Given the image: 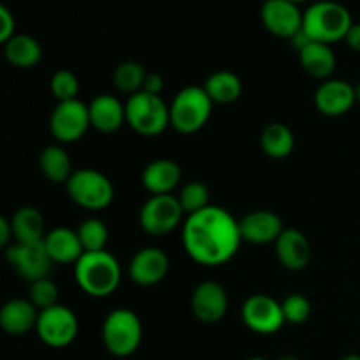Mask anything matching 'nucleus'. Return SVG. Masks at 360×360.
I'll return each mask as SVG.
<instances>
[{
	"label": "nucleus",
	"mask_w": 360,
	"mask_h": 360,
	"mask_svg": "<svg viewBox=\"0 0 360 360\" xmlns=\"http://www.w3.org/2000/svg\"><path fill=\"white\" fill-rule=\"evenodd\" d=\"M102 341L105 350L115 357H130L136 354L143 341L141 319L127 308H118L109 313L102 326Z\"/></svg>",
	"instance_id": "6"
},
{
	"label": "nucleus",
	"mask_w": 360,
	"mask_h": 360,
	"mask_svg": "<svg viewBox=\"0 0 360 360\" xmlns=\"http://www.w3.org/2000/svg\"><path fill=\"white\" fill-rule=\"evenodd\" d=\"M4 53L11 65L18 69H32L42 58V48L32 35L16 34L4 44Z\"/></svg>",
	"instance_id": "25"
},
{
	"label": "nucleus",
	"mask_w": 360,
	"mask_h": 360,
	"mask_svg": "<svg viewBox=\"0 0 360 360\" xmlns=\"http://www.w3.org/2000/svg\"><path fill=\"white\" fill-rule=\"evenodd\" d=\"M341 360H360V355H347V357H343Z\"/></svg>",
	"instance_id": "40"
},
{
	"label": "nucleus",
	"mask_w": 360,
	"mask_h": 360,
	"mask_svg": "<svg viewBox=\"0 0 360 360\" xmlns=\"http://www.w3.org/2000/svg\"><path fill=\"white\" fill-rule=\"evenodd\" d=\"M260 18L271 34L290 41L302 30L304 13L290 0H266L260 9Z\"/></svg>",
	"instance_id": "13"
},
{
	"label": "nucleus",
	"mask_w": 360,
	"mask_h": 360,
	"mask_svg": "<svg viewBox=\"0 0 360 360\" xmlns=\"http://www.w3.org/2000/svg\"><path fill=\"white\" fill-rule=\"evenodd\" d=\"M77 330H79V323H77V316L70 308L63 304H55L48 309L39 311L37 326H35V333H37L39 340L51 348H65L76 340Z\"/></svg>",
	"instance_id": "8"
},
{
	"label": "nucleus",
	"mask_w": 360,
	"mask_h": 360,
	"mask_svg": "<svg viewBox=\"0 0 360 360\" xmlns=\"http://www.w3.org/2000/svg\"><path fill=\"white\" fill-rule=\"evenodd\" d=\"M74 278L81 290L90 297H109L122 281V266L109 252H84L74 264Z\"/></svg>",
	"instance_id": "2"
},
{
	"label": "nucleus",
	"mask_w": 360,
	"mask_h": 360,
	"mask_svg": "<svg viewBox=\"0 0 360 360\" xmlns=\"http://www.w3.org/2000/svg\"><path fill=\"white\" fill-rule=\"evenodd\" d=\"M178 200L179 204H181L186 217L197 213V211H202L204 207L211 206L210 190H207V186L200 181L186 183V185L181 188V192H179Z\"/></svg>",
	"instance_id": "31"
},
{
	"label": "nucleus",
	"mask_w": 360,
	"mask_h": 360,
	"mask_svg": "<svg viewBox=\"0 0 360 360\" xmlns=\"http://www.w3.org/2000/svg\"><path fill=\"white\" fill-rule=\"evenodd\" d=\"M299 60L306 74L315 79H326L336 69V55L329 44L311 41L302 51H299Z\"/></svg>",
	"instance_id": "23"
},
{
	"label": "nucleus",
	"mask_w": 360,
	"mask_h": 360,
	"mask_svg": "<svg viewBox=\"0 0 360 360\" xmlns=\"http://www.w3.org/2000/svg\"><path fill=\"white\" fill-rule=\"evenodd\" d=\"M355 88L348 81L327 79L315 94V105L322 115L336 118L343 116L355 105Z\"/></svg>",
	"instance_id": "16"
},
{
	"label": "nucleus",
	"mask_w": 360,
	"mask_h": 360,
	"mask_svg": "<svg viewBox=\"0 0 360 360\" xmlns=\"http://www.w3.org/2000/svg\"><path fill=\"white\" fill-rule=\"evenodd\" d=\"M204 90L213 104H232L243 94V83L238 74L231 70H217L204 83Z\"/></svg>",
	"instance_id": "26"
},
{
	"label": "nucleus",
	"mask_w": 360,
	"mask_h": 360,
	"mask_svg": "<svg viewBox=\"0 0 360 360\" xmlns=\"http://www.w3.org/2000/svg\"><path fill=\"white\" fill-rule=\"evenodd\" d=\"M290 2H294V4H297V6H299V4H301V2H306V0H290Z\"/></svg>",
	"instance_id": "42"
},
{
	"label": "nucleus",
	"mask_w": 360,
	"mask_h": 360,
	"mask_svg": "<svg viewBox=\"0 0 360 360\" xmlns=\"http://www.w3.org/2000/svg\"><path fill=\"white\" fill-rule=\"evenodd\" d=\"M246 360H267V359H262V357H252V359H246Z\"/></svg>",
	"instance_id": "43"
},
{
	"label": "nucleus",
	"mask_w": 360,
	"mask_h": 360,
	"mask_svg": "<svg viewBox=\"0 0 360 360\" xmlns=\"http://www.w3.org/2000/svg\"><path fill=\"white\" fill-rule=\"evenodd\" d=\"M69 199L88 211L105 210L115 200V186L101 171L84 167L74 171L65 183Z\"/></svg>",
	"instance_id": "7"
},
{
	"label": "nucleus",
	"mask_w": 360,
	"mask_h": 360,
	"mask_svg": "<svg viewBox=\"0 0 360 360\" xmlns=\"http://www.w3.org/2000/svg\"><path fill=\"white\" fill-rule=\"evenodd\" d=\"M162 90H164V79H162L160 74L148 72L146 79H144V84H143V90L141 91H146V94H151V95H160Z\"/></svg>",
	"instance_id": "36"
},
{
	"label": "nucleus",
	"mask_w": 360,
	"mask_h": 360,
	"mask_svg": "<svg viewBox=\"0 0 360 360\" xmlns=\"http://www.w3.org/2000/svg\"><path fill=\"white\" fill-rule=\"evenodd\" d=\"M241 243L239 221L225 207L211 204L186 217L183 224V246L200 266L227 264L239 252Z\"/></svg>",
	"instance_id": "1"
},
{
	"label": "nucleus",
	"mask_w": 360,
	"mask_h": 360,
	"mask_svg": "<svg viewBox=\"0 0 360 360\" xmlns=\"http://www.w3.org/2000/svg\"><path fill=\"white\" fill-rule=\"evenodd\" d=\"M192 313L199 322L218 323L229 309L227 290L217 281H202L192 294Z\"/></svg>",
	"instance_id": "14"
},
{
	"label": "nucleus",
	"mask_w": 360,
	"mask_h": 360,
	"mask_svg": "<svg viewBox=\"0 0 360 360\" xmlns=\"http://www.w3.org/2000/svg\"><path fill=\"white\" fill-rule=\"evenodd\" d=\"M169 273V257L160 248L148 246L132 257L129 266V276L139 287L158 285Z\"/></svg>",
	"instance_id": "15"
},
{
	"label": "nucleus",
	"mask_w": 360,
	"mask_h": 360,
	"mask_svg": "<svg viewBox=\"0 0 360 360\" xmlns=\"http://www.w3.org/2000/svg\"><path fill=\"white\" fill-rule=\"evenodd\" d=\"M146 76V69L141 63L129 60V62H123L116 67L115 72H112V83L122 94H129L130 97V95L139 94L143 90Z\"/></svg>",
	"instance_id": "29"
},
{
	"label": "nucleus",
	"mask_w": 360,
	"mask_h": 360,
	"mask_svg": "<svg viewBox=\"0 0 360 360\" xmlns=\"http://www.w3.org/2000/svg\"><path fill=\"white\" fill-rule=\"evenodd\" d=\"M276 257L281 266L288 271H302L309 266L311 260V243L297 229H285L278 241Z\"/></svg>",
	"instance_id": "18"
},
{
	"label": "nucleus",
	"mask_w": 360,
	"mask_h": 360,
	"mask_svg": "<svg viewBox=\"0 0 360 360\" xmlns=\"http://www.w3.org/2000/svg\"><path fill=\"white\" fill-rule=\"evenodd\" d=\"M278 360H299L297 357H292V355H287V357H281V359H278Z\"/></svg>",
	"instance_id": "41"
},
{
	"label": "nucleus",
	"mask_w": 360,
	"mask_h": 360,
	"mask_svg": "<svg viewBox=\"0 0 360 360\" xmlns=\"http://www.w3.org/2000/svg\"><path fill=\"white\" fill-rule=\"evenodd\" d=\"M171 127L179 134H195L210 122L213 101L204 86H186L176 94L171 105Z\"/></svg>",
	"instance_id": "5"
},
{
	"label": "nucleus",
	"mask_w": 360,
	"mask_h": 360,
	"mask_svg": "<svg viewBox=\"0 0 360 360\" xmlns=\"http://www.w3.org/2000/svg\"><path fill=\"white\" fill-rule=\"evenodd\" d=\"M281 309H283L285 322L292 323V326H301V323L308 322V319L311 316V302L301 294H290L288 297H285L281 302Z\"/></svg>",
	"instance_id": "34"
},
{
	"label": "nucleus",
	"mask_w": 360,
	"mask_h": 360,
	"mask_svg": "<svg viewBox=\"0 0 360 360\" xmlns=\"http://www.w3.org/2000/svg\"><path fill=\"white\" fill-rule=\"evenodd\" d=\"M39 309L28 299H11L0 309V327L11 336H23L35 330Z\"/></svg>",
	"instance_id": "21"
},
{
	"label": "nucleus",
	"mask_w": 360,
	"mask_h": 360,
	"mask_svg": "<svg viewBox=\"0 0 360 360\" xmlns=\"http://www.w3.org/2000/svg\"><path fill=\"white\" fill-rule=\"evenodd\" d=\"M14 243H39L46 238V221L37 207L23 206L11 218Z\"/></svg>",
	"instance_id": "24"
},
{
	"label": "nucleus",
	"mask_w": 360,
	"mask_h": 360,
	"mask_svg": "<svg viewBox=\"0 0 360 360\" xmlns=\"http://www.w3.org/2000/svg\"><path fill=\"white\" fill-rule=\"evenodd\" d=\"M77 236L84 252H104L109 239V231L105 224L98 218H86L77 227Z\"/></svg>",
	"instance_id": "30"
},
{
	"label": "nucleus",
	"mask_w": 360,
	"mask_h": 360,
	"mask_svg": "<svg viewBox=\"0 0 360 360\" xmlns=\"http://www.w3.org/2000/svg\"><path fill=\"white\" fill-rule=\"evenodd\" d=\"M91 127L90 111L79 98L67 102H58L49 116V130L58 143L70 144L83 139L84 134Z\"/></svg>",
	"instance_id": "9"
},
{
	"label": "nucleus",
	"mask_w": 360,
	"mask_h": 360,
	"mask_svg": "<svg viewBox=\"0 0 360 360\" xmlns=\"http://www.w3.org/2000/svg\"><path fill=\"white\" fill-rule=\"evenodd\" d=\"M241 315L243 322L250 330L264 334V336L278 333L287 323L283 309H281V302L266 294H255L246 299Z\"/></svg>",
	"instance_id": "12"
},
{
	"label": "nucleus",
	"mask_w": 360,
	"mask_h": 360,
	"mask_svg": "<svg viewBox=\"0 0 360 360\" xmlns=\"http://www.w3.org/2000/svg\"><path fill=\"white\" fill-rule=\"evenodd\" d=\"M354 88H355V98H357V102L360 104V81L357 84H355Z\"/></svg>",
	"instance_id": "39"
},
{
	"label": "nucleus",
	"mask_w": 360,
	"mask_h": 360,
	"mask_svg": "<svg viewBox=\"0 0 360 360\" xmlns=\"http://www.w3.org/2000/svg\"><path fill=\"white\" fill-rule=\"evenodd\" d=\"M39 169L46 179L51 183H63L65 185L69 178L72 176V160L69 153L58 144L44 148L39 155Z\"/></svg>",
	"instance_id": "27"
},
{
	"label": "nucleus",
	"mask_w": 360,
	"mask_h": 360,
	"mask_svg": "<svg viewBox=\"0 0 360 360\" xmlns=\"http://www.w3.org/2000/svg\"><path fill=\"white\" fill-rule=\"evenodd\" d=\"M181 181V167L169 158H157L144 167L141 183L151 195H167Z\"/></svg>",
	"instance_id": "20"
},
{
	"label": "nucleus",
	"mask_w": 360,
	"mask_h": 360,
	"mask_svg": "<svg viewBox=\"0 0 360 360\" xmlns=\"http://www.w3.org/2000/svg\"><path fill=\"white\" fill-rule=\"evenodd\" d=\"M7 262L16 269L20 278L27 283L49 278L53 269V260L46 250L44 241L39 243H14L6 248Z\"/></svg>",
	"instance_id": "11"
},
{
	"label": "nucleus",
	"mask_w": 360,
	"mask_h": 360,
	"mask_svg": "<svg viewBox=\"0 0 360 360\" xmlns=\"http://www.w3.org/2000/svg\"><path fill=\"white\" fill-rule=\"evenodd\" d=\"M243 241L252 245H269L276 243L285 231L283 220L276 213L267 210L252 211L239 220Z\"/></svg>",
	"instance_id": "17"
},
{
	"label": "nucleus",
	"mask_w": 360,
	"mask_h": 360,
	"mask_svg": "<svg viewBox=\"0 0 360 360\" xmlns=\"http://www.w3.org/2000/svg\"><path fill=\"white\" fill-rule=\"evenodd\" d=\"M127 125L144 137L160 136L171 125V111L160 95L139 91L125 102Z\"/></svg>",
	"instance_id": "4"
},
{
	"label": "nucleus",
	"mask_w": 360,
	"mask_h": 360,
	"mask_svg": "<svg viewBox=\"0 0 360 360\" xmlns=\"http://www.w3.org/2000/svg\"><path fill=\"white\" fill-rule=\"evenodd\" d=\"M88 111H90L91 127L102 134L118 132L127 123L125 104L109 94L97 95L88 104Z\"/></svg>",
	"instance_id": "19"
},
{
	"label": "nucleus",
	"mask_w": 360,
	"mask_h": 360,
	"mask_svg": "<svg viewBox=\"0 0 360 360\" xmlns=\"http://www.w3.org/2000/svg\"><path fill=\"white\" fill-rule=\"evenodd\" d=\"M58 285L49 278H42V280L30 283V294H28V301L42 311L51 306L58 304Z\"/></svg>",
	"instance_id": "33"
},
{
	"label": "nucleus",
	"mask_w": 360,
	"mask_h": 360,
	"mask_svg": "<svg viewBox=\"0 0 360 360\" xmlns=\"http://www.w3.org/2000/svg\"><path fill=\"white\" fill-rule=\"evenodd\" d=\"M49 90L58 102L74 101L79 94V81H77L76 74L70 70H56L49 81Z\"/></svg>",
	"instance_id": "32"
},
{
	"label": "nucleus",
	"mask_w": 360,
	"mask_h": 360,
	"mask_svg": "<svg viewBox=\"0 0 360 360\" xmlns=\"http://www.w3.org/2000/svg\"><path fill=\"white\" fill-rule=\"evenodd\" d=\"M181 204L178 197L171 195H151L143 204L139 211V225L150 236H165L179 227L183 220Z\"/></svg>",
	"instance_id": "10"
},
{
	"label": "nucleus",
	"mask_w": 360,
	"mask_h": 360,
	"mask_svg": "<svg viewBox=\"0 0 360 360\" xmlns=\"http://www.w3.org/2000/svg\"><path fill=\"white\" fill-rule=\"evenodd\" d=\"M260 146L269 158H274V160L287 158L295 146L294 132L285 123H269L262 130Z\"/></svg>",
	"instance_id": "28"
},
{
	"label": "nucleus",
	"mask_w": 360,
	"mask_h": 360,
	"mask_svg": "<svg viewBox=\"0 0 360 360\" xmlns=\"http://www.w3.org/2000/svg\"><path fill=\"white\" fill-rule=\"evenodd\" d=\"M44 246L55 264H76L84 253L77 232L67 227L49 231L44 238Z\"/></svg>",
	"instance_id": "22"
},
{
	"label": "nucleus",
	"mask_w": 360,
	"mask_h": 360,
	"mask_svg": "<svg viewBox=\"0 0 360 360\" xmlns=\"http://www.w3.org/2000/svg\"><path fill=\"white\" fill-rule=\"evenodd\" d=\"M11 241H14V232L11 220L7 218H0V246L4 248H9Z\"/></svg>",
	"instance_id": "37"
},
{
	"label": "nucleus",
	"mask_w": 360,
	"mask_h": 360,
	"mask_svg": "<svg viewBox=\"0 0 360 360\" xmlns=\"http://www.w3.org/2000/svg\"><path fill=\"white\" fill-rule=\"evenodd\" d=\"M16 35V20L6 6H0V42L6 44Z\"/></svg>",
	"instance_id": "35"
},
{
	"label": "nucleus",
	"mask_w": 360,
	"mask_h": 360,
	"mask_svg": "<svg viewBox=\"0 0 360 360\" xmlns=\"http://www.w3.org/2000/svg\"><path fill=\"white\" fill-rule=\"evenodd\" d=\"M352 25H354L352 14L343 4L323 0L313 4L304 11L302 32L311 41L330 46L338 41H345Z\"/></svg>",
	"instance_id": "3"
},
{
	"label": "nucleus",
	"mask_w": 360,
	"mask_h": 360,
	"mask_svg": "<svg viewBox=\"0 0 360 360\" xmlns=\"http://www.w3.org/2000/svg\"><path fill=\"white\" fill-rule=\"evenodd\" d=\"M345 42H347V44L354 49V51L360 53V23L352 25L350 30H348V34H347V37H345Z\"/></svg>",
	"instance_id": "38"
}]
</instances>
